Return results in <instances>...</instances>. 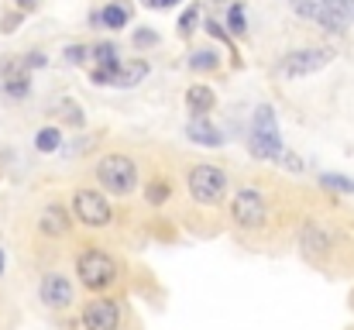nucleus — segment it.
Here are the masks:
<instances>
[{"label":"nucleus","mask_w":354,"mask_h":330,"mask_svg":"<svg viewBox=\"0 0 354 330\" xmlns=\"http://www.w3.org/2000/svg\"><path fill=\"white\" fill-rule=\"evenodd\" d=\"M97 179L107 193H118V196H127L138 183V165L127 158V155H107L100 158L97 165Z\"/></svg>","instance_id":"f257e3e1"},{"label":"nucleus","mask_w":354,"mask_h":330,"mask_svg":"<svg viewBox=\"0 0 354 330\" xmlns=\"http://www.w3.org/2000/svg\"><path fill=\"white\" fill-rule=\"evenodd\" d=\"M251 152L258 158H279L282 155V134L275 124V110L258 107L254 110V124H251Z\"/></svg>","instance_id":"f03ea898"},{"label":"nucleus","mask_w":354,"mask_h":330,"mask_svg":"<svg viewBox=\"0 0 354 330\" xmlns=\"http://www.w3.org/2000/svg\"><path fill=\"white\" fill-rule=\"evenodd\" d=\"M76 272H80L83 286H90V289H104V286H111V282H114L118 265H114V262H111V255H104L100 248H90V251H83V255H80Z\"/></svg>","instance_id":"7ed1b4c3"},{"label":"nucleus","mask_w":354,"mask_h":330,"mask_svg":"<svg viewBox=\"0 0 354 330\" xmlns=\"http://www.w3.org/2000/svg\"><path fill=\"white\" fill-rule=\"evenodd\" d=\"M224 190H227V179L217 165H196L189 172V193L196 203H221Z\"/></svg>","instance_id":"20e7f679"},{"label":"nucleus","mask_w":354,"mask_h":330,"mask_svg":"<svg viewBox=\"0 0 354 330\" xmlns=\"http://www.w3.org/2000/svg\"><path fill=\"white\" fill-rule=\"evenodd\" d=\"M73 210H76V217L83 220L86 227H104V223H111V203H107L104 193H97V190H80L76 200H73Z\"/></svg>","instance_id":"39448f33"},{"label":"nucleus","mask_w":354,"mask_h":330,"mask_svg":"<svg viewBox=\"0 0 354 330\" xmlns=\"http://www.w3.org/2000/svg\"><path fill=\"white\" fill-rule=\"evenodd\" d=\"M334 52L330 48H303V52H292L286 62H282V73L286 76H310V73H320L324 66H330Z\"/></svg>","instance_id":"423d86ee"},{"label":"nucleus","mask_w":354,"mask_h":330,"mask_svg":"<svg viewBox=\"0 0 354 330\" xmlns=\"http://www.w3.org/2000/svg\"><path fill=\"white\" fill-rule=\"evenodd\" d=\"M234 220L241 227H261L265 223V200L258 190H241L234 196Z\"/></svg>","instance_id":"0eeeda50"},{"label":"nucleus","mask_w":354,"mask_h":330,"mask_svg":"<svg viewBox=\"0 0 354 330\" xmlns=\"http://www.w3.org/2000/svg\"><path fill=\"white\" fill-rule=\"evenodd\" d=\"M118 303L114 300H93L83 310V327L86 330H118Z\"/></svg>","instance_id":"6e6552de"},{"label":"nucleus","mask_w":354,"mask_h":330,"mask_svg":"<svg viewBox=\"0 0 354 330\" xmlns=\"http://www.w3.org/2000/svg\"><path fill=\"white\" fill-rule=\"evenodd\" d=\"M41 303H48V306H55V310H62V306H69L73 303V282L66 279V275H45V282H41Z\"/></svg>","instance_id":"1a4fd4ad"},{"label":"nucleus","mask_w":354,"mask_h":330,"mask_svg":"<svg viewBox=\"0 0 354 330\" xmlns=\"http://www.w3.org/2000/svg\"><path fill=\"white\" fill-rule=\"evenodd\" d=\"M292 3V10L296 14H303V17H310V21H317V24H324L327 31H344V21H337L320 0H289Z\"/></svg>","instance_id":"9d476101"},{"label":"nucleus","mask_w":354,"mask_h":330,"mask_svg":"<svg viewBox=\"0 0 354 330\" xmlns=\"http://www.w3.org/2000/svg\"><path fill=\"white\" fill-rule=\"evenodd\" d=\"M45 234H52V237H62V234H69V227H73V220L66 214V207H59V203H52V207H45V214H41V223H38Z\"/></svg>","instance_id":"9b49d317"},{"label":"nucleus","mask_w":354,"mask_h":330,"mask_svg":"<svg viewBox=\"0 0 354 330\" xmlns=\"http://www.w3.org/2000/svg\"><path fill=\"white\" fill-rule=\"evenodd\" d=\"M148 76V62H141V59H134V62H127V66H120L118 62V69H114V86H138L141 80Z\"/></svg>","instance_id":"f8f14e48"},{"label":"nucleus","mask_w":354,"mask_h":330,"mask_svg":"<svg viewBox=\"0 0 354 330\" xmlns=\"http://www.w3.org/2000/svg\"><path fill=\"white\" fill-rule=\"evenodd\" d=\"M186 134L196 141V145H221L224 138H221V131L210 124V120H203V117H196V120H189V127H186Z\"/></svg>","instance_id":"ddd939ff"},{"label":"nucleus","mask_w":354,"mask_h":330,"mask_svg":"<svg viewBox=\"0 0 354 330\" xmlns=\"http://www.w3.org/2000/svg\"><path fill=\"white\" fill-rule=\"evenodd\" d=\"M3 83H7V93L10 97H24L28 93V73H24V66H7L3 69Z\"/></svg>","instance_id":"4468645a"},{"label":"nucleus","mask_w":354,"mask_h":330,"mask_svg":"<svg viewBox=\"0 0 354 330\" xmlns=\"http://www.w3.org/2000/svg\"><path fill=\"white\" fill-rule=\"evenodd\" d=\"M186 104H189V110H193L196 117H203L207 110L214 107V93H210V86H189Z\"/></svg>","instance_id":"2eb2a0df"},{"label":"nucleus","mask_w":354,"mask_h":330,"mask_svg":"<svg viewBox=\"0 0 354 330\" xmlns=\"http://www.w3.org/2000/svg\"><path fill=\"white\" fill-rule=\"evenodd\" d=\"M337 21H344V24H354V0H320Z\"/></svg>","instance_id":"dca6fc26"},{"label":"nucleus","mask_w":354,"mask_h":330,"mask_svg":"<svg viewBox=\"0 0 354 330\" xmlns=\"http://www.w3.org/2000/svg\"><path fill=\"white\" fill-rule=\"evenodd\" d=\"M35 145H38V152H55L59 148V131L55 127H41L38 138H35Z\"/></svg>","instance_id":"f3484780"},{"label":"nucleus","mask_w":354,"mask_h":330,"mask_svg":"<svg viewBox=\"0 0 354 330\" xmlns=\"http://www.w3.org/2000/svg\"><path fill=\"white\" fill-rule=\"evenodd\" d=\"M127 14H131L127 7L114 3V7H107V10H104V24H107V28H124V24H127Z\"/></svg>","instance_id":"a211bd4d"},{"label":"nucleus","mask_w":354,"mask_h":330,"mask_svg":"<svg viewBox=\"0 0 354 330\" xmlns=\"http://www.w3.org/2000/svg\"><path fill=\"white\" fill-rule=\"evenodd\" d=\"M145 200H148V203H155V207H158V203H165V200H169V183H162V179H158V183H148Z\"/></svg>","instance_id":"6ab92c4d"},{"label":"nucleus","mask_w":354,"mask_h":330,"mask_svg":"<svg viewBox=\"0 0 354 330\" xmlns=\"http://www.w3.org/2000/svg\"><path fill=\"white\" fill-rule=\"evenodd\" d=\"M306 248H310V251H317V248L324 251V248H327V234H324L317 223H310V227H306Z\"/></svg>","instance_id":"aec40b11"},{"label":"nucleus","mask_w":354,"mask_h":330,"mask_svg":"<svg viewBox=\"0 0 354 330\" xmlns=\"http://www.w3.org/2000/svg\"><path fill=\"white\" fill-rule=\"evenodd\" d=\"M320 183H324L327 190H341V193H351L354 190V183L348 176H330V172H327V176H320Z\"/></svg>","instance_id":"412c9836"},{"label":"nucleus","mask_w":354,"mask_h":330,"mask_svg":"<svg viewBox=\"0 0 354 330\" xmlns=\"http://www.w3.org/2000/svg\"><path fill=\"white\" fill-rule=\"evenodd\" d=\"M227 24H231V31H234V35L244 31V7H241V3H234V7L227 10Z\"/></svg>","instance_id":"4be33fe9"},{"label":"nucleus","mask_w":354,"mask_h":330,"mask_svg":"<svg viewBox=\"0 0 354 330\" xmlns=\"http://www.w3.org/2000/svg\"><path fill=\"white\" fill-rule=\"evenodd\" d=\"M189 66H193V69H214V66H217V59H214V52H193Z\"/></svg>","instance_id":"5701e85b"},{"label":"nucleus","mask_w":354,"mask_h":330,"mask_svg":"<svg viewBox=\"0 0 354 330\" xmlns=\"http://www.w3.org/2000/svg\"><path fill=\"white\" fill-rule=\"evenodd\" d=\"M193 21H196V7H189V10H186V14L179 17V35H183V38H186V35L193 31Z\"/></svg>","instance_id":"b1692460"},{"label":"nucleus","mask_w":354,"mask_h":330,"mask_svg":"<svg viewBox=\"0 0 354 330\" xmlns=\"http://www.w3.org/2000/svg\"><path fill=\"white\" fill-rule=\"evenodd\" d=\"M66 59H69L73 66H80V62L86 59V48H83V45H69V48H66Z\"/></svg>","instance_id":"393cba45"},{"label":"nucleus","mask_w":354,"mask_h":330,"mask_svg":"<svg viewBox=\"0 0 354 330\" xmlns=\"http://www.w3.org/2000/svg\"><path fill=\"white\" fill-rule=\"evenodd\" d=\"M155 42H158L155 31H138V35H134V45H141V48H145V45H155Z\"/></svg>","instance_id":"a878e982"},{"label":"nucleus","mask_w":354,"mask_h":330,"mask_svg":"<svg viewBox=\"0 0 354 330\" xmlns=\"http://www.w3.org/2000/svg\"><path fill=\"white\" fill-rule=\"evenodd\" d=\"M148 3H151V7H172L176 0H148Z\"/></svg>","instance_id":"bb28decb"},{"label":"nucleus","mask_w":354,"mask_h":330,"mask_svg":"<svg viewBox=\"0 0 354 330\" xmlns=\"http://www.w3.org/2000/svg\"><path fill=\"white\" fill-rule=\"evenodd\" d=\"M0 275H3V251H0Z\"/></svg>","instance_id":"cd10ccee"},{"label":"nucleus","mask_w":354,"mask_h":330,"mask_svg":"<svg viewBox=\"0 0 354 330\" xmlns=\"http://www.w3.org/2000/svg\"><path fill=\"white\" fill-rule=\"evenodd\" d=\"M17 3H31V0H17Z\"/></svg>","instance_id":"c85d7f7f"}]
</instances>
